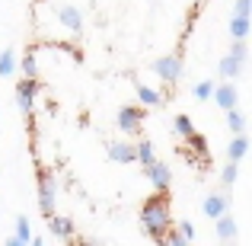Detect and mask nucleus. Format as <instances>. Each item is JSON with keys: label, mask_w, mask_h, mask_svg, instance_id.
<instances>
[{"label": "nucleus", "mask_w": 252, "mask_h": 246, "mask_svg": "<svg viewBox=\"0 0 252 246\" xmlns=\"http://www.w3.org/2000/svg\"><path fill=\"white\" fill-rule=\"evenodd\" d=\"M141 227L154 243L163 240V234L172 227V205H169V192H154L147 202L141 205Z\"/></svg>", "instance_id": "nucleus-1"}, {"label": "nucleus", "mask_w": 252, "mask_h": 246, "mask_svg": "<svg viewBox=\"0 0 252 246\" xmlns=\"http://www.w3.org/2000/svg\"><path fill=\"white\" fill-rule=\"evenodd\" d=\"M35 182H38V211L48 214V211H55V202H58V179L51 170H45L38 163L35 166Z\"/></svg>", "instance_id": "nucleus-2"}, {"label": "nucleus", "mask_w": 252, "mask_h": 246, "mask_svg": "<svg viewBox=\"0 0 252 246\" xmlns=\"http://www.w3.org/2000/svg\"><path fill=\"white\" fill-rule=\"evenodd\" d=\"M150 68H154V74L160 77L163 83L176 86L179 77H182V55H179V51H172V55H163V58H157Z\"/></svg>", "instance_id": "nucleus-3"}, {"label": "nucleus", "mask_w": 252, "mask_h": 246, "mask_svg": "<svg viewBox=\"0 0 252 246\" xmlns=\"http://www.w3.org/2000/svg\"><path fill=\"white\" fill-rule=\"evenodd\" d=\"M115 128L122 135H141L144 128V105H122L115 115Z\"/></svg>", "instance_id": "nucleus-4"}, {"label": "nucleus", "mask_w": 252, "mask_h": 246, "mask_svg": "<svg viewBox=\"0 0 252 246\" xmlns=\"http://www.w3.org/2000/svg\"><path fill=\"white\" fill-rule=\"evenodd\" d=\"M38 90H42L38 77H23V80L16 83V109L23 112V115H32V109H35V96H38Z\"/></svg>", "instance_id": "nucleus-5"}, {"label": "nucleus", "mask_w": 252, "mask_h": 246, "mask_svg": "<svg viewBox=\"0 0 252 246\" xmlns=\"http://www.w3.org/2000/svg\"><path fill=\"white\" fill-rule=\"evenodd\" d=\"M45 224H48V234L55 237V240H64V243H70V240L77 237L74 217H67V214H55V211H48V214H45Z\"/></svg>", "instance_id": "nucleus-6"}, {"label": "nucleus", "mask_w": 252, "mask_h": 246, "mask_svg": "<svg viewBox=\"0 0 252 246\" xmlns=\"http://www.w3.org/2000/svg\"><path fill=\"white\" fill-rule=\"evenodd\" d=\"M179 154H185L189 160H195L198 166H208L211 154H208V141H204L198 131H191L189 138H185V147H179Z\"/></svg>", "instance_id": "nucleus-7"}, {"label": "nucleus", "mask_w": 252, "mask_h": 246, "mask_svg": "<svg viewBox=\"0 0 252 246\" xmlns=\"http://www.w3.org/2000/svg\"><path fill=\"white\" fill-rule=\"evenodd\" d=\"M144 173H147L150 185H154L157 192H169V185H172V170H169V163H163V160H150L147 166H144Z\"/></svg>", "instance_id": "nucleus-8"}, {"label": "nucleus", "mask_w": 252, "mask_h": 246, "mask_svg": "<svg viewBox=\"0 0 252 246\" xmlns=\"http://www.w3.org/2000/svg\"><path fill=\"white\" fill-rule=\"evenodd\" d=\"M58 23H61L70 35H80L83 32V13L77 10L74 3H64V6H58Z\"/></svg>", "instance_id": "nucleus-9"}, {"label": "nucleus", "mask_w": 252, "mask_h": 246, "mask_svg": "<svg viewBox=\"0 0 252 246\" xmlns=\"http://www.w3.org/2000/svg\"><path fill=\"white\" fill-rule=\"evenodd\" d=\"M214 234L220 243H233L236 234H240V227H236V217L230 214V211H223L220 217H214Z\"/></svg>", "instance_id": "nucleus-10"}, {"label": "nucleus", "mask_w": 252, "mask_h": 246, "mask_svg": "<svg viewBox=\"0 0 252 246\" xmlns=\"http://www.w3.org/2000/svg\"><path fill=\"white\" fill-rule=\"evenodd\" d=\"M211 99H214V103L220 105L223 112H227V109H233V105L240 103V93H236V86H233V83H220V86H214Z\"/></svg>", "instance_id": "nucleus-11"}, {"label": "nucleus", "mask_w": 252, "mask_h": 246, "mask_svg": "<svg viewBox=\"0 0 252 246\" xmlns=\"http://www.w3.org/2000/svg\"><path fill=\"white\" fill-rule=\"evenodd\" d=\"M201 211H204V214H208V217H220L223 211H230V198L223 195V192H211V195L204 198Z\"/></svg>", "instance_id": "nucleus-12"}, {"label": "nucleus", "mask_w": 252, "mask_h": 246, "mask_svg": "<svg viewBox=\"0 0 252 246\" xmlns=\"http://www.w3.org/2000/svg\"><path fill=\"white\" fill-rule=\"evenodd\" d=\"M243 68H246V61H240V58H233V55H223L220 61H217V77L233 80V77L243 74Z\"/></svg>", "instance_id": "nucleus-13"}, {"label": "nucleus", "mask_w": 252, "mask_h": 246, "mask_svg": "<svg viewBox=\"0 0 252 246\" xmlns=\"http://www.w3.org/2000/svg\"><path fill=\"white\" fill-rule=\"evenodd\" d=\"M134 93H137V103H144L147 109L163 105V93L154 90V86H147V83H141V80H134Z\"/></svg>", "instance_id": "nucleus-14"}, {"label": "nucleus", "mask_w": 252, "mask_h": 246, "mask_svg": "<svg viewBox=\"0 0 252 246\" xmlns=\"http://www.w3.org/2000/svg\"><path fill=\"white\" fill-rule=\"evenodd\" d=\"M109 160L112 163H134V144H128V141L109 144Z\"/></svg>", "instance_id": "nucleus-15"}, {"label": "nucleus", "mask_w": 252, "mask_h": 246, "mask_svg": "<svg viewBox=\"0 0 252 246\" xmlns=\"http://www.w3.org/2000/svg\"><path fill=\"white\" fill-rule=\"evenodd\" d=\"M246 154H249V138H246V131H240V135H233V141L227 144V160L240 163Z\"/></svg>", "instance_id": "nucleus-16"}, {"label": "nucleus", "mask_w": 252, "mask_h": 246, "mask_svg": "<svg viewBox=\"0 0 252 246\" xmlns=\"http://www.w3.org/2000/svg\"><path fill=\"white\" fill-rule=\"evenodd\" d=\"M29 237H32V224H29V217H26V214H19L16 217V234L6 240V246H26V243H29Z\"/></svg>", "instance_id": "nucleus-17"}, {"label": "nucleus", "mask_w": 252, "mask_h": 246, "mask_svg": "<svg viewBox=\"0 0 252 246\" xmlns=\"http://www.w3.org/2000/svg\"><path fill=\"white\" fill-rule=\"evenodd\" d=\"M16 70H19L16 48H3V51H0V77H13Z\"/></svg>", "instance_id": "nucleus-18"}, {"label": "nucleus", "mask_w": 252, "mask_h": 246, "mask_svg": "<svg viewBox=\"0 0 252 246\" xmlns=\"http://www.w3.org/2000/svg\"><path fill=\"white\" fill-rule=\"evenodd\" d=\"M150 160H157V147H154V141H147V138H144L141 144H134V163L147 166Z\"/></svg>", "instance_id": "nucleus-19"}, {"label": "nucleus", "mask_w": 252, "mask_h": 246, "mask_svg": "<svg viewBox=\"0 0 252 246\" xmlns=\"http://www.w3.org/2000/svg\"><path fill=\"white\" fill-rule=\"evenodd\" d=\"M252 32V16H233L230 19V35L233 38H249Z\"/></svg>", "instance_id": "nucleus-20"}, {"label": "nucleus", "mask_w": 252, "mask_h": 246, "mask_svg": "<svg viewBox=\"0 0 252 246\" xmlns=\"http://www.w3.org/2000/svg\"><path fill=\"white\" fill-rule=\"evenodd\" d=\"M23 77H38V58H35V48H26L23 51Z\"/></svg>", "instance_id": "nucleus-21"}, {"label": "nucleus", "mask_w": 252, "mask_h": 246, "mask_svg": "<svg viewBox=\"0 0 252 246\" xmlns=\"http://www.w3.org/2000/svg\"><path fill=\"white\" fill-rule=\"evenodd\" d=\"M227 128L233 131V135H240V131H246V115H243L240 109H227Z\"/></svg>", "instance_id": "nucleus-22"}, {"label": "nucleus", "mask_w": 252, "mask_h": 246, "mask_svg": "<svg viewBox=\"0 0 252 246\" xmlns=\"http://www.w3.org/2000/svg\"><path fill=\"white\" fill-rule=\"evenodd\" d=\"M172 131H176L179 138H189L191 131H195V122H191L189 115H176V122H172Z\"/></svg>", "instance_id": "nucleus-23"}, {"label": "nucleus", "mask_w": 252, "mask_h": 246, "mask_svg": "<svg viewBox=\"0 0 252 246\" xmlns=\"http://www.w3.org/2000/svg\"><path fill=\"white\" fill-rule=\"evenodd\" d=\"M227 55H233V58H240V61H246V58H249V42H246V38H233V45H230Z\"/></svg>", "instance_id": "nucleus-24"}, {"label": "nucleus", "mask_w": 252, "mask_h": 246, "mask_svg": "<svg viewBox=\"0 0 252 246\" xmlns=\"http://www.w3.org/2000/svg\"><path fill=\"white\" fill-rule=\"evenodd\" d=\"M220 179H223V185H233L236 179H240V163L227 160V166H223V173H220Z\"/></svg>", "instance_id": "nucleus-25"}, {"label": "nucleus", "mask_w": 252, "mask_h": 246, "mask_svg": "<svg viewBox=\"0 0 252 246\" xmlns=\"http://www.w3.org/2000/svg\"><path fill=\"white\" fill-rule=\"evenodd\" d=\"M191 93H195V99H201V103H204V99H211V93H214V83H211V80H198Z\"/></svg>", "instance_id": "nucleus-26"}, {"label": "nucleus", "mask_w": 252, "mask_h": 246, "mask_svg": "<svg viewBox=\"0 0 252 246\" xmlns=\"http://www.w3.org/2000/svg\"><path fill=\"white\" fill-rule=\"evenodd\" d=\"M233 16H252V0H236L233 3Z\"/></svg>", "instance_id": "nucleus-27"}, {"label": "nucleus", "mask_w": 252, "mask_h": 246, "mask_svg": "<svg viewBox=\"0 0 252 246\" xmlns=\"http://www.w3.org/2000/svg\"><path fill=\"white\" fill-rule=\"evenodd\" d=\"M179 234H182L185 237V243H191V240H195V227H191V221H182V224H179Z\"/></svg>", "instance_id": "nucleus-28"}]
</instances>
